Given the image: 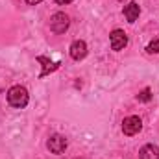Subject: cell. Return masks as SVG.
<instances>
[{"label":"cell","mask_w":159,"mask_h":159,"mask_svg":"<svg viewBox=\"0 0 159 159\" xmlns=\"http://www.w3.org/2000/svg\"><path fill=\"white\" fill-rule=\"evenodd\" d=\"M28 100H30V94H28L26 87H22V85H15L7 91V102L11 107L22 109L28 106Z\"/></svg>","instance_id":"cell-1"},{"label":"cell","mask_w":159,"mask_h":159,"mask_svg":"<svg viewBox=\"0 0 159 159\" xmlns=\"http://www.w3.org/2000/svg\"><path fill=\"white\" fill-rule=\"evenodd\" d=\"M69 24H70V19H69V15H65L63 11L54 13V15L50 17V30H52L54 34H65V32L69 30Z\"/></svg>","instance_id":"cell-2"},{"label":"cell","mask_w":159,"mask_h":159,"mask_svg":"<svg viewBox=\"0 0 159 159\" xmlns=\"http://www.w3.org/2000/svg\"><path fill=\"white\" fill-rule=\"evenodd\" d=\"M141 128H143V120L139 119V117H135V115L124 119V122H122V131H124V135H128V137L137 135V133L141 131Z\"/></svg>","instance_id":"cell-3"},{"label":"cell","mask_w":159,"mask_h":159,"mask_svg":"<svg viewBox=\"0 0 159 159\" xmlns=\"http://www.w3.org/2000/svg\"><path fill=\"white\" fill-rule=\"evenodd\" d=\"M67 139L63 137V135H52L50 139H48V143H46V146H48V150L52 152V154H56V156H59V154H63L65 150H67Z\"/></svg>","instance_id":"cell-4"},{"label":"cell","mask_w":159,"mask_h":159,"mask_svg":"<svg viewBox=\"0 0 159 159\" xmlns=\"http://www.w3.org/2000/svg\"><path fill=\"white\" fill-rule=\"evenodd\" d=\"M109 43H111V48L119 52V50H122L128 44V35L122 30H113L111 35H109Z\"/></svg>","instance_id":"cell-5"},{"label":"cell","mask_w":159,"mask_h":159,"mask_svg":"<svg viewBox=\"0 0 159 159\" xmlns=\"http://www.w3.org/2000/svg\"><path fill=\"white\" fill-rule=\"evenodd\" d=\"M69 50H70V57L74 61H80V59H83L87 56V44H85V41H80V39L74 41Z\"/></svg>","instance_id":"cell-6"},{"label":"cell","mask_w":159,"mask_h":159,"mask_svg":"<svg viewBox=\"0 0 159 159\" xmlns=\"http://www.w3.org/2000/svg\"><path fill=\"white\" fill-rule=\"evenodd\" d=\"M37 61L39 63H43V70H41L39 78H44V76H48V74H52L54 70H57L59 69V61H56V63H52L48 57H44V56H37Z\"/></svg>","instance_id":"cell-7"},{"label":"cell","mask_w":159,"mask_h":159,"mask_svg":"<svg viewBox=\"0 0 159 159\" xmlns=\"http://www.w3.org/2000/svg\"><path fill=\"white\" fill-rule=\"evenodd\" d=\"M139 13H141V7H139L137 2H129L124 7V17L128 19V22H135L139 19Z\"/></svg>","instance_id":"cell-8"},{"label":"cell","mask_w":159,"mask_h":159,"mask_svg":"<svg viewBox=\"0 0 159 159\" xmlns=\"http://www.w3.org/2000/svg\"><path fill=\"white\" fill-rule=\"evenodd\" d=\"M141 159H159V148L156 144H144L139 152Z\"/></svg>","instance_id":"cell-9"},{"label":"cell","mask_w":159,"mask_h":159,"mask_svg":"<svg viewBox=\"0 0 159 159\" xmlns=\"http://www.w3.org/2000/svg\"><path fill=\"white\" fill-rule=\"evenodd\" d=\"M137 98H139V102H150V100H152V91L146 87V89H143V91L139 93Z\"/></svg>","instance_id":"cell-10"},{"label":"cell","mask_w":159,"mask_h":159,"mask_svg":"<svg viewBox=\"0 0 159 159\" xmlns=\"http://www.w3.org/2000/svg\"><path fill=\"white\" fill-rule=\"evenodd\" d=\"M146 52L148 54H159V39L150 41V44L146 46Z\"/></svg>","instance_id":"cell-11"},{"label":"cell","mask_w":159,"mask_h":159,"mask_svg":"<svg viewBox=\"0 0 159 159\" xmlns=\"http://www.w3.org/2000/svg\"><path fill=\"white\" fill-rule=\"evenodd\" d=\"M57 6H67V4H72V0H56Z\"/></svg>","instance_id":"cell-12"},{"label":"cell","mask_w":159,"mask_h":159,"mask_svg":"<svg viewBox=\"0 0 159 159\" xmlns=\"http://www.w3.org/2000/svg\"><path fill=\"white\" fill-rule=\"evenodd\" d=\"M30 6H35V4H39V2H43V0H26Z\"/></svg>","instance_id":"cell-13"},{"label":"cell","mask_w":159,"mask_h":159,"mask_svg":"<svg viewBox=\"0 0 159 159\" xmlns=\"http://www.w3.org/2000/svg\"><path fill=\"white\" fill-rule=\"evenodd\" d=\"M76 159H83V157H76Z\"/></svg>","instance_id":"cell-14"}]
</instances>
